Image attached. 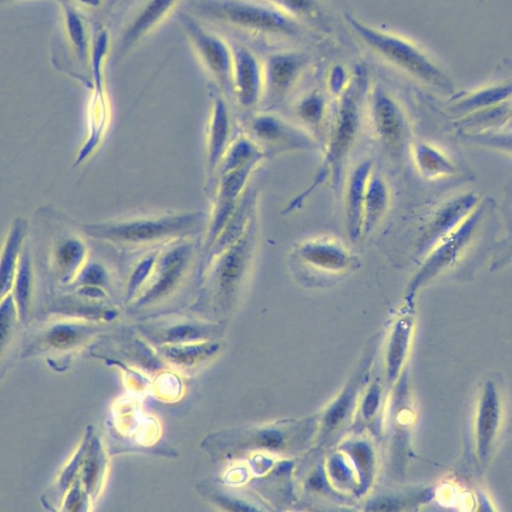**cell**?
<instances>
[{
    "label": "cell",
    "instance_id": "6da1fadb",
    "mask_svg": "<svg viewBox=\"0 0 512 512\" xmlns=\"http://www.w3.org/2000/svg\"><path fill=\"white\" fill-rule=\"evenodd\" d=\"M344 20L359 41L388 64L426 86L453 91L442 67L412 40L363 22L350 12L344 13Z\"/></svg>",
    "mask_w": 512,
    "mask_h": 512
},
{
    "label": "cell",
    "instance_id": "7a4b0ae2",
    "mask_svg": "<svg viewBox=\"0 0 512 512\" xmlns=\"http://www.w3.org/2000/svg\"><path fill=\"white\" fill-rule=\"evenodd\" d=\"M361 87L362 78L358 75L338 97L336 116L327 135L322 161L309 185L287 204L285 214L302 208L311 194L326 181L338 182L342 166L359 132Z\"/></svg>",
    "mask_w": 512,
    "mask_h": 512
},
{
    "label": "cell",
    "instance_id": "3957f363",
    "mask_svg": "<svg viewBox=\"0 0 512 512\" xmlns=\"http://www.w3.org/2000/svg\"><path fill=\"white\" fill-rule=\"evenodd\" d=\"M196 8L214 22L246 32L280 37H298L300 21L272 0H201Z\"/></svg>",
    "mask_w": 512,
    "mask_h": 512
},
{
    "label": "cell",
    "instance_id": "277c9868",
    "mask_svg": "<svg viewBox=\"0 0 512 512\" xmlns=\"http://www.w3.org/2000/svg\"><path fill=\"white\" fill-rule=\"evenodd\" d=\"M202 212H187L125 221L86 223L83 231L100 240L120 244H143L197 230Z\"/></svg>",
    "mask_w": 512,
    "mask_h": 512
},
{
    "label": "cell",
    "instance_id": "5b68a950",
    "mask_svg": "<svg viewBox=\"0 0 512 512\" xmlns=\"http://www.w3.org/2000/svg\"><path fill=\"white\" fill-rule=\"evenodd\" d=\"M484 213L485 207L479 203L452 233L438 242L422 258L418 270L409 283V295H413L419 288L456 264L475 238Z\"/></svg>",
    "mask_w": 512,
    "mask_h": 512
},
{
    "label": "cell",
    "instance_id": "8992f818",
    "mask_svg": "<svg viewBox=\"0 0 512 512\" xmlns=\"http://www.w3.org/2000/svg\"><path fill=\"white\" fill-rule=\"evenodd\" d=\"M177 16L203 68L221 86L231 87L233 48L223 37L203 26L193 15L179 12Z\"/></svg>",
    "mask_w": 512,
    "mask_h": 512
},
{
    "label": "cell",
    "instance_id": "52a82bcc",
    "mask_svg": "<svg viewBox=\"0 0 512 512\" xmlns=\"http://www.w3.org/2000/svg\"><path fill=\"white\" fill-rule=\"evenodd\" d=\"M368 117L381 146L392 155H401L409 139L408 118L400 102L379 83L369 92Z\"/></svg>",
    "mask_w": 512,
    "mask_h": 512
},
{
    "label": "cell",
    "instance_id": "ba28073f",
    "mask_svg": "<svg viewBox=\"0 0 512 512\" xmlns=\"http://www.w3.org/2000/svg\"><path fill=\"white\" fill-rule=\"evenodd\" d=\"M253 139L268 153L311 151L317 138L306 128L273 113H259L250 123Z\"/></svg>",
    "mask_w": 512,
    "mask_h": 512
},
{
    "label": "cell",
    "instance_id": "9c48e42d",
    "mask_svg": "<svg viewBox=\"0 0 512 512\" xmlns=\"http://www.w3.org/2000/svg\"><path fill=\"white\" fill-rule=\"evenodd\" d=\"M479 196L467 192L454 196L432 213L416 241L415 254L423 258L438 242L452 233L478 206Z\"/></svg>",
    "mask_w": 512,
    "mask_h": 512
},
{
    "label": "cell",
    "instance_id": "30bf717a",
    "mask_svg": "<svg viewBox=\"0 0 512 512\" xmlns=\"http://www.w3.org/2000/svg\"><path fill=\"white\" fill-rule=\"evenodd\" d=\"M256 228L254 217L244 234L213 258L215 280L225 295L234 292L249 272L255 252Z\"/></svg>",
    "mask_w": 512,
    "mask_h": 512
},
{
    "label": "cell",
    "instance_id": "8fae6325",
    "mask_svg": "<svg viewBox=\"0 0 512 512\" xmlns=\"http://www.w3.org/2000/svg\"><path fill=\"white\" fill-rule=\"evenodd\" d=\"M292 256L299 264L329 274L345 273L356 263L354 254L343 242L328 236L301 241Z\"/></svg>",
    "mask_w": 512,
    "mask_h": 512
},
{
    "label": "cell",
    "instance_id": "7c38bea8",
    "mask_svg": "<svg viewBox=\"0 0 512 512\" xmlns=\"http://www.w3.org/2000/svg\"><path fill=\"white\" fill-rule=\"evenodd\" d=\"M257 167V165H250L220 175L216 200L207 232V251L218 238L234 213L247 189L249 179Z\"/></svg>",
    "mask_w": 512,
    "mask_h": 512
},
{
    "label": "cell",
    "instance_id": "4fadbf2b",
    "mask_svg": "<svg viewBox=\"0 0 512 512\" xmlns=\"http://www.w3.org/2000/svg\"><path fill=\"white\" fill-rule=\"evenodd\" d=\"M181 0H144L125 24L117 42L116 59L120 60L175 10Z\"/></svg>",
    "mask_w": 512,
    "mask_h": 512
},
{
    "label": "cell",
    "instance_id": "5bb4252c",
    "mask_svg": "<svg viewBox=\"0 0 512 512\" xmlns=\"http://www.w3.org/2000/svg\"><path fill=\"white\" fill-rule=\"evenodd\" d=\"M231 87L244 109L256 106L266 90L264 63L247 47L233 48Z\"/></svg>",
    "mask_w": 512,
    "mask_h": 512
},
{
    "label": "cell",
    "instance_id": "9a60e30c",
    "mask_svg": "<svg viewBox=\"0 0 512 512\" xmlns=\"http://www.w3.org/2000/svg\"><path fill=\"white\" fill-rule=\"evenodd\" d=\"M191 256L192 247L188 243L172 246L158 255L152 271L154 281L141 298V302L157 299L173 289L186 271Z\"/></svg>",
    "mask_w": 512,
    "mask_h": 512
},
{
    "label": "cell",
    "instance_id": "2e32d148",
    "mask_svg": "<svg viewBox=\"0 0 512 512\" xmlns=\"http://www.w3.org/2000/svg\"><path fill=\"white\" fill-rule=\"evenodd\" d=\"M373 169L371 160L359 162L349 173L344 192L346 233L352 242L363 236V208L368 177Z\"/></svg>",
    "mask_w": 512,
    "mask_h": 512
},
{
    "label": "cell",
    "instance_id": "e0dca14e",
    "mask_svg": "<svg viewBox=\"0 0 512 512\" xmlns=\"http://www.w3.org/2000/svg\"><path fill=\"white\" fill-rule=\"evenodd\" d=\"M307 64L306 55L283 51L269 55L264 63L266 89L274 96H283L300 79Z\"/></svg>",
    "mask_w": 512,
    "mask_h": 512
},
{
    "label": "cell",
    "instance_id": "ac0fdd59",
    "mask_svg": "<svg viewBox=\"0 0 512 512\" xmlns=\"http://www.w3.org/2000/svg\"><path fill=\"white\" fill-rule=\"evenodd\" d=\"M231 118L229 107L221 96L214 98L207 126V164L215 171L230 144Z\"/></svg>",
    "mask_w": 512,
    "mask_h": 512
},
{
    "label": "cell",
    "instance_id": "d6986e66",
    "mask_svg": "<svg viewBox=\"0 0 512 512\" xmlns=\"http://www.w3.org/2000/svg\"><path fill=\"white\" fill-rule=\"evenodd\" d=\"M60 9L64 34L73 57L82 68L89 69L92 40L80 10L69 0H60Z\"/></svg>",
    "mask_w": 512,
    "mask_h": 512
},
{
    "label": "cell",
    "instance_id": "ffe728a7",
    "mask_svg": "<svg viewBox=\"0 0 512 512\" xmlns=\"http://www.w3.org/2000/svg\"><path fill=\"white\" fill-rule=\"evenodd\" d=\"M390 205V189L384 176L373 167L367 181L363 208V236L373 232Z\"/></svg>",
    "mask_w": 512,
    "mask_h": 512
},
{
    "label": "cell",
    "instance_id": "44dd1931",
    "mask_svg": "<svg viewBox=\"0 0 512 512\" xmlns=\"http://www.w3.org/2000/svg\"><path fill=\"white\" fill-rule=\"evenodd\" d=\"M256 194L246 189L234 213L226 226L207 251L210 258H214L224 249L236 242L246 231L255 216Z\"/></svg>",
    "mask_w": 512,
    "mask_h": 512
},
{
    "label": "cell",
    "instance_id": "7402d4cb",
    "mask_svg": "<svg viewBox=\"0 0 512 512\" xmlns=\"http://www.w3.org/2000/svg\"><path fill=\"white\" fill-rule=\"evenodd\" d=\"M418 173L426 179L449 177L457 172L455 163L441 149L427 142H417L411 149Z\"/></svg>",
    "mask_w": 512,
    "mask_h": 512
},
{
    "label": "cell",
    "instance_id": "603a6c76",
    "mask_svg": "<svg viewBox=\"0 0 512 512\" xmlns=\"http://www.w3.org/2000/svg\"><path fill=\"white\" fill-rule=\"evenodd\" d=\"M25 233V221L21 218L14 219L4 241L1 253L0 275L2 297H4L5 293L13 285L17 266L24 248Z\"/></svg>",
    "mask_w": 512,
    "mask_h": 512
},
{
    "label": "cell",
    "instance_id": "cb8c5ba5",
    "mask_svg": "<svg viewBox=\"0 0 512 512\" xmlns=\"http://www.w3.org/2000/svg\"><path fill=\"white\" fill-rule=\"evenodd\" d=\"M266 156L264 149L253 138L241 135L230 142L216 171L220 176L246 166H259Z\"/></svg>",
    "mask_w": 512,
    "mask_h": 512
},
{
    "label": "cell",
    "instance_id": "d4e9b609",
    "mask_svg": "<svg viewBox=\"0 0 512 512\" xmlns=\"http://www.w3.org/2000/svg\"><path fill=\"white\" fill-rule=\"evenodd\" d=\"M512 96V83H498L475 90L455 103L461 113H476L501 106Z\"/></svg>",
    "mask_w": 512,
    "mask_h": 512
},
{
    "label": "cell",
    "instance_id": "484cf974",
    "mask_svg": "<svg viewBox=\"0 0 512 512\" xmlns=\"http://www.w3.org/2000/svg\"><path fill=\"white\" fill-rule=\"evenodd\" d=\"M296 111L298 117L315 137V133L322 132L326 119V102L321 94L311 92L304 96L299 101Z\"/></svg>",
    "mask_w": 512,
    "mask_h": 512
},
{
    "label": "cell",
    "instance_id": "4316f807",
    "mask_svg": "<svg viewBox=\"0 0 512 512\" xmlns=\"http://www.w3.org/2000/svg\"><path fill=\"white\" fill-rule=\"evenodd\" d=\"M31 280V258L29 249L25 247L23 248L13 280L15 301L22 317L25 315L28 308Z\"/></svg>",
    "mask_w": 512,
    "mask_h": 512
},
{
    "label": "cell",
    "instance_id": "83f0119b",
    "mask_svg": "<svg viewBox=\"0 0 512 512\" xmlns=\"http://www.w3.org/2000/svg\"><path fill=\"white\" fill-rule=\"evenodd\" d=\"M84 244L75 238L66 239L56 249V263L65 277L72 276L85 259Z\"/></svg>",
    "mask_w": 512,
    "mask_h": 512
},
{
    "label": "cell",
    "instance_id": "f1b7e54d",
    "mask_svg": "<svg viewBox=\"0 0 512 512\" xmlns=\"http://www.w3.org/2000/svg\"><path fill=\"white\" fill-rule=\"evenodd\" d=\"M494 395H487L482 400L478 419V441L481 454L485 455L496 429L499 411Z\"/></svg>",
    "mask_w": 512,
    "mask_h": 512
},
{
    "label": "cell",
    "instance_id": "f546056e",
    "mask_svg": "<svg viewBox=\"0 0 512 512\" xmlns=\"http://www.w3.org/2000/svg\"><path fill=\"white\" fill-rule=\"evenodd\" d=\"M469 143L512 155V130L478 131L464 136Z\"/></svg>",
    "mask_w": 512,
    "mask_h": 512
},
{
    "label": "cell",
    "instance_id": "4dcf8cb0",
    "mask_svg": "<svg viewBox=\"0 0 512 512\" xmlns=\"http://www.w3.org/2000/svg\"><path fill=\"white\" fill-rule=\"evenodd\" d=\"M297 20H319L321 7L318 0H272Z\"/></svg>",
    "mask_w": 512,
    "mask_h": 512
},
{
    "label": "cell",
    "instance_id": "1f68e13d",
    "mask_svg": "<svg viewBox=\"0 0 512 512\" xmlns=\"http://www.w3.org/2000/svg\"><path fill=\"white\" fill-rule=\"evenodd\" d=\"M157 254H151L142 259L133 270L127 288V294L132 295L138 287L152 274Z\"/></svg>",
    "mask_w": 512,
    "mask_h": 512
},
{
    "label": "cell",
    "instance_id": "d6a6232c",
    "mask_svg": "<svg viewBox=\"0 0 512 512\" xmlns=\"http://www.w3.org/2000/svg\"><path fill=\"white\" fill-rule=\"evenodd\" d=\"M79 276H81V281L84 284L97 285L104 281L106 275L104 269L100 265L92 263L83 269Z\"/></svg>",
    "mask_w": 512,
    "mask_h": 512
},
{
    "label": "cell",
    "instance_id": "836d02e7",
    "mask_svg": "<svg viewBox=\"0 0 512 512\" xmlns=\"http://www.w3.org/2000/svg\"><path fill=\"white\" fill-rule=\"evenodd\" d=\"M78 10L96 11L101 8L104 0H69Z\"/></svg>",
    "mask_w": 512,
    "mask_h": 512
},
{
    "label": "cell",
    "instance_id": "e575fe53",
    "mask_svg": "<svg viewBox=\"0 0 512 512\" xmlns=\"http://www.w3.org/2000/svg\"><path fill=\"white\" fill-rule=\"evenodd\" d=\"M511 263H512V244L506 250L505 254L493 263L492 269L496 270V269L502 268L503 266H506Z\"/></svg>",
    "mask_w": 512,
    "mask_h": 512
},
{
    "label": "cell",
    "instance_id": "d590c367",
    "mask_svg": "<svg viewBox=\"0 0 512 512\" xmlns=\"http://www.w3.org/2000/svg\"><path fill=\"white\" fill-rule=\"evenodd\" d=\"M56 339L57 344H68L74 337V333L68 329L58 330L53 336Z\"/></svg>",
    "mask_w": 512,
    "mask_h": 512
},
{
    "label": "cell",
    "instance_id": "8d00e7d4",
    "mask_svg": "<svg viewBox=\"0 0 512 512\" xmlns=\"http://www.w3.org/2000/svg\"><path fill=\"white\" fill-rule=\"evenodd\" d=\"M10 2V1H16V0H2V2Z\"/></svg>",
    "mask_w": 512,
    "mask_h": 512
}]
</instances>
